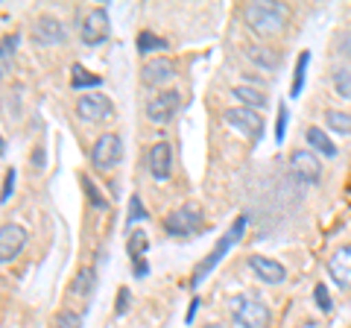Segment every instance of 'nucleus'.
<instances>
[{
	"mask_svg": "<svg viewBox=\"0 0 351 328\" xmlns=\"http://www.w3.org/2000/svg\"><path fill=\"white\" fill-rule=\"evenodd\" d=\"M287 15L290 6L278 3V0H269V3L261 0V3H249L243 9V18L255 36H276V32H281L284 24H287Z\"/></svg>",
	"mask_w": 351,
	"mask_h": 328,
	"instance_id": "f257e3e1",
	"label": "nucleus"
},
{
	"mask_svg": "<svg viewBox=\"0 0 351 328\" xmlns=\"http://www.w3.org/2000/svg\"><path fill=\"white\" fill-rule=\"evenodd\" d=\"M246 226H249V220H246V214H240L237 217V220L232 223V229H228V232L223 235V240H219V244L211 249V253H208L205 255V261H202V264L199 267H196V272H193V279H191V288H199V284L208 279V272H211L217 264H219V261H223L226 255H228V249H232L234 244H237V240L240 237H243L246 235Z\"/></svg>",
	"mask_w": 351,
	"mask_h": 328,
	"instance_id": "f03ea898",
	"label": "nucleus"
},
{
	"mask_svg": "<svg viewBox=\"0 0 351 328\" xmlns=\"http://www.w3.org/2000/svg\"><path fill=\"white\" fill-rule=\"evenodd\" d=\"M232 316L240 328H269V323H272L269 308L252 296H237L232 302Z\"/></svg>",
	"mask_w": 351,
	"mask_h": 328,
	"instance_id": "7ed1b4c3",
	"label": "nucleus"
},
{
	"mask_svg": "<svg viewBox=\"0 0 351 328\" xmlns=\"http://www.w3.org/2000/svg\"><path fill=\"white\" fill-rule=\"evenodd\" d=\"M202 229H205V217H202V211L191 209V205L188 209H176L164 217V232L170 237H193V235H199Z\"/></svg>",
	"mask_w": 351,
	"mask_h": 328,
	"instance_id": "20e7f679",
	"label": "nucleus"
},
{
	"mask_svg": "<svg viewBox=\"0 0 351 328\" xmlns=\"http://www.w3.org/2000/svg\"><path fill=\"white\" fill-rule=\"evenodd\" d=\"M223 120L232 129H237L240 135H246L249 141H261L263 138V117L255 112V108H246V106H234V108H226Z\"/></svg>",
	"mask_w": 351,
	"mask_h": 328,
	"instance_id": "39448f33",
	"label": "nucleus"
},
{
	"mask_svg": "<svg viewBox=\"0 0 351 328\" xmlns=\"http://www.w3.org/2000/svg\"><path fill=\"white\" fill-rule=\"evenodd\" d=\"M108 32H112V27H108V12L103 6H94L91 12L82 18V27H80L82 45H88V47L103 45V41H108Z\"/></svg>",
	"mask_w": 351,
	"mask_h": 328,
	"instance_id": "423d86ee",
	"label": "nucleus"
},
{
	"mask_svg": "<svg viewBox=\"0 0 351 328\" xmlns=\"http://www.w3.org/2000/svg\"><path fill=\"white\" fill-rule=\"evenodd\" d=\"M290 170L302 185H307V188L322 182V161L316 159V152H311V150H295L290 156Z\"/></svg>",
	"mask_w": 351,
	"mask_h": 328,
	"instance_id": "0eeeda50",
	"label": "nucleus"
},
{
	"mask_svg": "<svg viewBox=\"0 0 351 328\" xmlns=\"http://www.w3.org/2000/svg\"><path fill=\"white\" fill-rule=\"evenodd\" d=\"M120 156H123V144H120V138L112 135V132L100 135V138H97V144L91 147V164L97 170H103V173L117 167Z\"/></svg>",
	"mask_w": 351,
	"mask_h": 328,
	"instance_id": "6e6552de",
	"label": "nucleus"
},
{
	"mask_svg": "<svg viewBox=\"0 0 351 328\" xmlns=\"http://www.w3.org/2000/svg\"><path fill=\"white\" fill-rule=\"evenodd\" d=\"M114 106L112 100H108L106 94L94 91V94H82L80 103H76V115H80V120H85V124H100V120L112 117Z\"/></svg>",
	"mask_w": 351,
	"mask_h": 328,
	"instance_id": "1a4fd4ad",
	"label": "nucleus"
},
{
	"mask_svg": "<svg viewBox=\"0 0 351 328\" xmlns=\"http://www.w3.org/2000/svg\"><path fill=\"white\" fill-rule=\"evenodd\" d=\"M27 246V229L18 223H3L0 226V264L15 261Z\"/></svg>",
	"mask_w": 351,
	"mask_h": 328,
	"instance_id": "9d476101",
	"label": "nucleus"
},
{
	"mask_svg": "<svg viewBox=\"0 0 351 328\" xmlns=\"http://www.w3.org/2000/svg\"><path fill=\"white\" fill-rule=\"evenodd\" d=\"M179 106H182L179 91H161L147 103V117L152 124H170L176 117V112H179Z\"/></svg>",
	"mask_w": 351,
	"mask_h": 328,
	"instance_id": "9b49d317",
	"label": "nucleus"
},
{
	"mask_svg": "<svg viewBox=\"0 0 351 328\" xmlns=\"http://www.w3.org/2000/svg\"><path fill=\"white\" fill-rule=\"evenodd\" d=\"M147 164H149V176L152 179H158V182L170 179V173H173V147L167 144V141H158V144H152Z\"/></svg>",
	"mask_w": 351,
	"mask_h": 328,
	"instance_id": "f8f14e48",
	"label": "nucleus"
},
{
	"mask_svg": "<svg viewBox=\"0 0 351 328\" xmlns=\"http://www.w3.org/2000/svg\"><path fill=\"white\" fill-rule=\"evenodd\" d=\"M32 38H36V45H44V47L62 45V41H64V27H62V21L53 18V15H41V18L36 21V27H32Z\"/></svg>",
	"mask_w": 351,
	"mask_h": 328,
	"instance_id": "ddd939ff",
	"label": "nucleus"
},
{
	"mask_svg": "<svg viewBox=\"0 0 351 328\" xmlns=\"http://www.w3.org/2000/svg\"><path fill=\"white\" fill-rule=\"evenodd\" d=\"M328 276L334 279L337 288H351V246H339L328 261Z\"/></svg>",
	"mask_w": 351,
	"mask_h": 328,
	"instance_id": "4468645a",
	"label": "nucleus"
},
{
	"mask_svg": "<svg viewBox=\"0 0 351 328\" xmlns=\"http://www.w3.org/2000/svg\"><path fill=\"white\" fill-rule=\"evenodd\" d=\"M249 270L255 272L263 284H281L284 279H287V270H284L281 261H272V258H263V255H252Z\"/></svg>",
	"mask_w": 351,
	"mask_h": 328,
	"instance_id": "2eb2a0df",
	"label": "nucleus"
},
{
	"mask_svg": "<svg viewBox=\"0 0 351 328\" xmlns=\"http://www.w3.org/2000/svg\"><path fill=\"white\" fill-rule=\"evenodd\" d=\"M176 76V62L167 59V56H156L152 62L144 65V71H141V80L147 85H164L167 80Z\"/></svg>",
	"mask_w": 351,
	"mask_h": 328,
	"instance_id": "dca6fc26",
	"label": "nucleus"
},
{
	"mask_svg": "<svg viewBox=\"0 0 351 328\" xmlns=\"http://www.w3.org/2000/svg\"><path fill=\"white\" fill-rule=\"evenodd\" d=\"M246 56L252 65H258L263 71H278L281 68V53L272 50V47H261V45H252L246 47Z\"/></svg>",
	"mask_w": 351,
	"mask_h": 328,
	"instance_id": "f3484780",
	"label": "nucleus"
},
{
	"mask_svg": "<svg viewBox=\"0 0 351 328\" xmlns=\"http://www.w3.org/2000/svg\"><path fill=\"white\" fill-rule=\"evenodd\" d=\"M304 141H307V144H311L316 152H319V156H325V159H334V156H337V144L322 132L319 126H307Z\"/></svg>",
	"mask_w": 351,
	"mask_h": 328,
	"instance_id": "a211bd4d",
	"label": "nucleus"
},
{
	"mask_svg": "<svg viewBox=\"0 0 351 328\" xmlns=\"http://www.w3.org/2000/svg\"><path fill=\"white\" fill-rule=\"evenodd\" d=\"M94 290H97V270H94V267H82V270L73 276L71 293H73V296H82V299H88Z\"/></svg>",
	"mask_w": 351,
	"mask_h": 328,
	"instance_id": "6ab92c4d",
	"label": "nucleus"
},
{
	"mask_svg": "<svg viewBox=\"0 0 351 328\" xmlns=\"http://www.w3.org/2000/svg\"><path fill=\"white\" fill-rule=\"evenodd\" d=\"M21 45V32H6L0 38V76H6L12 71V59H15V50Z\"/></svg>",
	"mask_w": 351,
	"mask_h": 328,
	"instance_id": "aec40b11",
	"label": "nucleus"
},
{
	"mask_svg": "<svg viewBox=\"0 0 351 328\" xmlns=\"http://www.w3.org/2000/svg\"><path fill=\"white\" fill-rule=\"evenodd\" d=\"M71 85L76 91H85V89H100L103 85V76H97L91 71H85L82 65H73L71 68Z\"/></svg>",
	"mask_w": 351,
	"mask_h": 328,
	"instance_id": "412c9836",
	"label": "nucleus"
},
{
	"mask_svg": "<svg viewBox=\"0 0 351 328\" xmlns=\"http://www.w3.org/2000/svg\"><path fill=\"white\" fill-rule=\"evenodd\" d=\"M147 249H149V235L141 232V229H132L129 232V240H126V253L132 261H141L147 258Z\"/></svg>",
	"mask_w": 351,
	"mask_h": 328,
	"instance_id": "4be33fe9",
	"label": "nucleus"
},
{
	"mask_svg": "<svg viewBox=\"0 0 351 328\" xmlns=\"http://www.w3.org/2000/svg\"><path fill=\"white\" fill-rule=\"evenodd\" d=\"M307 65H311V50H302V53H299V59H295V71H293V85H290V97H293V100H295V97L302 94V89H304Z\"/></svg>",
	"mask_w": 351,
	"mask_h": 328,
	"instance_id": "5701e85b",
	"label": "nucleus"
},
{
	"mask_svg": "<svg viewBox=\"0 0 351 328\" xmlns=\"http://www.w3.org/2000/svg\"><path fill=\"white\" fill-rule=\"evenodd\" d=\"M325 126L337 135H351V115L339 112V108H328L325 112Z\"/></svg>",
	"mask_w": 351,
	"mask_h": 328,
	"instance_id": "b1692460",
	"label": "nucleus"
},
{
	"mask_svg": "<svg viewBox=\"0 0 351 328\" xmlns=\"http://www.w3.org/2000/svg\"><path fill=\"white\" fill-rule=\"evenodd\" d=\"M135 47L141 56H149V53H158V50H167V41H164L161 36H156V32H138V41H135Z\"/></svg>",
	"mask_w": 351,
	"mask_h": 328,
	"instance_id": "393cba45",
	"label": "nucleus"
},
{
	"mask_svg": "<svg viewBox=\"0 0 351 328\" xmlns=\"http://www.w3.org/2000/svg\"><path fill=\"white\" fill-rule=\"evenodd\" d=\"M232 97H237V100L243 103L246 108H255V112L267 106V97H263L261 91H255V89H249V85H234V89H232Z\"/></svg>",
	"mask_w": 351,
	"mask_h": 328,
	"instance_id": "a878e982",
	"label": "nucleus"
},
{
	"mask_svg": "<svg viewBox=\"0 0 351 328\" xmlns=\"http://www.w3.org/2000/svg\"><path fill=\"white\" fill-rule=\"evenodd\" d=\"M80 182H82V191H85L88 205H91V209H100V211H108V200L100 194V188L94 185V179L91 176H80Z\"/></svg>",
	"mask_w": 351,
	"mask_h": 328,
	"instance_id": "bb28decb",
	"label": "nucleus"
},
{
	"mask_svg": "<svg viewBox=\"0 0 351 328\" xmlns=\"http://www.w3.org/2000/svg\"><path fill=\"white\" fill-rule=\"evenodd\" d=\"M334 89L343 100H351V68H337L334 71Z\"/></svg>",
	"mask_w": 351,
	"mask_h": 328,
	"instance_id": "cd10ccee",
	"label": "nucleus"
},
{
	"mask_svg": "<svg viewBox=\"0 0 351 328\" xmlns=\"http://www.w3.org/2000/svg\"><path fill=\"white\" fill-rule=\"evenodd\" d=\"M313 302H316V308H319L322 314H331V311H334V302H331V293H328V284L316 281V288H313Z\"/></svg>",
	"mask_w": 351,
	"mask_h": 328,
	"instance_id": "c85d7f7f",
	"label": "nucleus"
},
{
	"mask_svg": "<svg viewBox=\"0 0 351 328\" xmlns=\"http://www.w3.org/2000/svg\"><path fill=\"white\" fill-rule=\"evenodd\" d=\"M147 209H144V202H141V196L138 194H132L129 196V214H126V226L132 223H138V220H147Z\"/></svg>",
	"mask_w": 351,
	"mask_h": 328,
	"instance_id": "c756f323",
	"label": "nucleus"
},
{
	"mask_svg": "<svg viewBox=\"0 0 351 328\" xmlns=\"http://www.w3.org/2000/svg\"><path fill=\"white\" fill-rule=\"evenodd\" d=\"M287 124H290V108H287V103H281L278 120H276V144H284V138H287Z\"/></svg>",
	"mask_w": 351,
	"mask_h": 328,
	"instance_id": "7c9ffc66",
	"label": "nucleus"
},
{
	"mask_svg": "<svg viewBox=\"0 0 351 328\" xmlns=\"http://www.w3.org/2000/svg\"><path fill=\"white\" fill-rule=\"evenodd\" d=\"M129 305H132V293H129V288H120V290H117V299H114V314H117V316H126Z\"/></svg>",
	"mask_w": 351,
	"mask_h": 328,
	"instance_id": "2f4dec72",
	"label": "nucleus"
},
{
	"mask_svg": "<svg viewBox=\"0 0 351 328\" xmlns=\"http://www.w3.org/2000/svg\"><path fill=\"white\" fill-rule=\"evenodd\" d=\"M56 328H82V316L73 311H64V314H59Z\"/></svg>",
	"mask_w": 351,
	"mask_h": 328,
	"instance_id": "473e14b6",
	"label": "nucleus"
},
{
	"mask_svg": "<svg viewBox=\"0 0 351 328\" xmlns=\"http://www.w3.org/2000/svg\"><path fill=\"white\" fill-rule=\"evenodd\" d=\"M12 191H15V167H9V170H6V176H3V191H0V202H9Z\"/></svg>",
	"mask_w": 351,
	"mask_h": 328,
	"instance_id": "72a5a7b5",
	"label": "nucleus"
},
{
	"mask_svg": "<svg viewBox=\"0 0 351 328\" xmlns=\"http://www.w3.org/2000/svg\"><path fill=\"white\" fill-rule=\"evenodd\" d=\"M132 272H135V279H147V276H149V264H147V258L132 261Z\"/></svg>",
	"mask_w": 351,
	"mask_h": 328,
	"instance_id": "f704fd0d",
	"label": "nucleus"
},
{
	"mask_svg": "<svg viewBox=\"0 0 351 328\" xmlns=\"http://www.w3.org/2000/svg\"><path fill=\"white\" fill-rule=\"evenodd\" d=\"M32 167H36V170L44 167V150H41V147H38V150H32Z\"/></svg>",
	"mask_w": 351,
	"mask_h": 328,
	"instance_id": "c9c22d12",
	"label": "nucleus"
},
{
	"mask_svg": "<svg viewBox=\"0 0 351 328\" xmlns=\"http://www.w3.org/2000/svg\"><path fill=\"white\" fill-rule=\"evenodd\" d=\"M196 308H202V299H199V296H196V299L191 302V308H188V314H184V320H188V323H193V316H196Z\"/></svg>",
	"mask_w": 351,
	"mask_h": 328,
	"instance_id": "e433bc0d",
	"label": "nucleus"
},
{
	"mask_svg": "<svg viewBox=\"0 0 351 328\" xmlns=\"http://www.w3.org/2000/svg\"><path fill=\"white\" fill-rule=\"evenodd\" d=\"M0 156H6V141L0 138Z\"/></svg>",
	"mask_w": 351,
	"mask_h": 328,
	"instance_id": "4c0bfd02",
	"label": "nucleus"
},
{
	"mask_svg": "<svg viewBox=\"0 0 351 328\" xmlns=\"http://www.w3.org/2000/svg\"><path fill=\"white\" fill-rule=\"evenodd\" d=\"M205 328H223V325H217V323H208Z\"/></svg>",
	"mask_w": 351,
	"mask_h": 328,
	"instance_id": "58836bf2",
	"label": "nucleus"
}]
</instances>
